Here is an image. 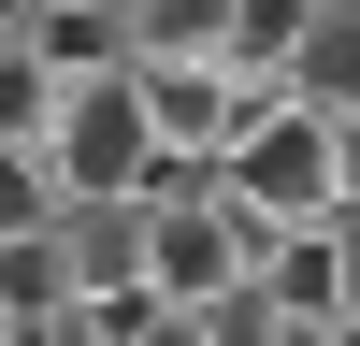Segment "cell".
Wrapping results in <instances>:
<instances>
[{
  "instance_id": "cell-12",
  "label": "cell",
  "mask_w": 360,
  "mask_h": 346,
  "mask_svg": "<svg viewBox=\"0 0 360 346\" xmlns=\"http://www.w3.org/2000/svg\"><path fill=\"white\" fill-rule=\"evenodd\" d=\"M332 245H346V317H360V202H332Z\"/></svg>"
},
{
  "instance_id": "cell-8",
  "label": "cell",
  "mask_w": 360,
  "mask_h": 346,
  "mask_svg": "<svg viewBox=\"0 0 360 346\" xmlns=\"http://www.w3.org/2000/svg\"><path fill=\"white\" fill-rule=\"evenodd\" d=\"M58 101H72V86L44 72V44H0V144H44Z\"/></svg>"
},
{
  "instance_id": "cell-10",
  "label": "cell",
  "mask_w": 360,
  "mask_h": 346,
  "mask_svg": "<svg viewBox=\"0 0 360 346\" xmlns=\"http://www.w3.org/2000/svg\"><path fill=\"white\" fill-rule=\"evenodd\" d=\"M202 332H217V346H317L303 317L274 303V274H245V288H217V303H202Z\"/></svg>"
},
{
  "instance_id": "cell-14",
  "label": "cell",
  "mask_w": 360,
  "mask_h": 346,
  "mask_svg": "<svg viewBox=\"0 0 360 346\" xmlns=\"http://www.w3.org/2000/svg\"><path fill=\"white\" fill-rule=\"evenodd\" d=\"M317 346H360V317H332V332H317Z\"/></svg>"
},
{
  "instance_id": "cell-15",
  "label": "cell",
  "mask_w": 360,
  "mask_h": 346,
  "mask_svg": "<svg viewBox=\"0 0 360 346\" xmlns=\"http://www.w3.org/2000/svg\"><path fill=\"white\" fill-rule=\"evenodd\" d=\"M29 15H58V0H29Z\"/></svg>"
},
{
  "instance_id": "cell-9",
  "label": "cell",
  "mask_w": 360,
  "mask_h": 346,
  "mask_svg": "<svg viewBox=\"0 0 360 346\" xmlns=\"http://www.w3.org/2000/svg\"><path fill=\"white\" fill-rule=\"evenodd\" d=\"M58 202H72V188H58V159H44V144H0V245L58 231Z\"/></svg>"
},
{
  "instance_id": "cell-1",
  "label": "cell",
  "mask_w": 360,
  "mask_h": 346,
  "mask_svg": "<svg viewBox=\"0 0 360 346\" xmlns=\"http://www.w3.org/2000/svg\"><path fill=\"white\" fill-rule=\"evenodd\" d=\"M44 159H58V188H72V202H144V173H159V115H144V58H130V72H86L72 101H58Z\"/></svg>"
},
{
  "instance_id": "cell-13",
  "label": "cell",
  "mask_w": 360,
  "mask_h": 346,
  "mask_svg": "<svg viewBox=\"0 0 360 346\" xmlns=\"http://www.w3.org/2000/svg\"><path fill=\"white\" fill-rule=\"evenodd\" d=\"M0 44H29V0H0Z\"/></svg>"
},
{
  "instance_id": "cell-2",
  "label": "cell",
  "mask_w": 360,
  "mask_h": 346,
  "mask_svg": "<svg viewBox=\"0 0 360 346\" xmlns=\"http://www.w3.org/2000/svg\"><path fill=\"white\" fill-rule=\"evenodd\" d=\"M231 188H245L259 217H288V231L332 217V202H346V130H332L317 101H259L245 144H231Z\"/></svg>"
},
{
  "instance_id": "cell-3",
  "label": "cell",
  "mask_w": 360,
  "mask_h": 346,
  "mask_svg": "<svg viewBox=\"0 0 360 346\" xmlns=\"http://www.w3.org/2000/svg\"><path fill=\"white\" fill-rule=\"evenodd\" d=\"M144 245H159V202H58V260H72L86 303H130V288H144Z\"/></svg>"
},
{
  "instance_id": "cell-5",
  "label": "cell",
  "mask_w": 360,
  "mask_h": 346,
  "mask_svg": "<svg viewBox=\"0 0 360 346\" xmlns=\"http://www.w3.org/2000/svg\"><path fill=\"white\" fill-rule=\"evenodd\" d=\"M259 274H274V303L303 317V332H332V317H346V245H332V217L274 231V260H259Z\"/></svg>"
},
{
  "instance_id": "cell-7",
  "label": "cell",
  "mask_w": 360,
  "mask_h": 346,
  "mask_svg": "<svg viewBox=\"0 0 360 346\" xmlns=\"http://www.w3.org/2000/svg\"><path fill=\"white\" fill-rule=\"evenodd\" d=\"M231 15L245 0H130V44L144 58H231Z\"/></svg>"
},
{
  "instance_id": "cell-11",
  "label": "cell",
  "mask_w": 360,
  "mask_h": 346,
  "mask_svg": "<svg viewBox=\"0 0 360 346\" xmlns=\"http://www.w3.org/2000/svg\"><path fill=\"white\" fill-rule=\"evenodd\" d=\"M130 346H217V332H202V303H159V317H144Z\"/></svg>"
},
{
  "instance_id": "cell-6",
  "label": "cell",
  "mask_w": 360,
  "mask_h": 346,
  "mask_svg": "<svg viewBox=\"0 0 360 346\" xmlns=\"http://www.w3.org/2000/svg\"><path fill=\"white\" fill-rule=\"evenodd\" d=\"M288 101H317V115H360V0H332V15L303 29V72H288Z\"/></svg>"
},
{
  "instance_id": "cell-4",
  "label": "cell",
  "mask_w": 360,
  "mask_h": 346,
  "mask_svg": "<svg viewBox=\"0 0 360 346\" xmlns=\"http://www.w3.org/2000/svg\"><path fill=\"white\" fill-rule=\"evenodd\" d=\"M29 44H44V72L58 86H86V72H130V0H58V15H29Z\"/></svg>"
}]
</instances>
